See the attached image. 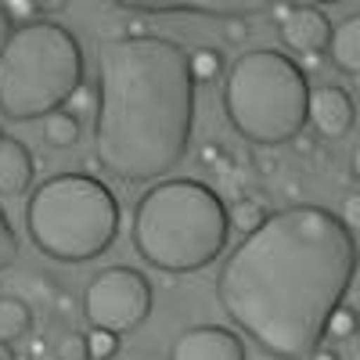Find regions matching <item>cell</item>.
Listing matches in <instances>:
<instances>
[{
  "label": "cell",
  "instance_id": "6da1fadb",
  "mask_svg": "<svg viewBox=\"0 0 360 360\" xmlns=\"http://www.w3.org/2000/svg\"><path fill=\"white\" fill-rule=\"evenodd\" d=\"M356 274V234L321 205H288L224 259V314L270 356L310 360Z\"/></svg>",
  "mask_w": 360,
  "mask_h": 360
},
{
  "label": "cell",
  "instance_id": "7a4b0ae2",
  "mask_svg": "<svg viewBox=\"0 0 360 360\" xmlns=\"http://www.w3.org/2000/svg\"><path fill=\"white\" fill-rule=\"evenodd\" d=\"M195 79L188 51L166 37H115L98 47L94 162L130 184L166 176L188 152Z\"/></svg>",
  "mask_w": 360,
  "mask_h": 360
},
{
  "label": "cell",
  "instance_id": "3957f363",
  "mask_svg": "<svg viewBox=\"0 0 360 360\" xmlns=\"http://www.w3.org/2000/svg\"><path fill=\"white\" fill-rule=\"evenodd\" d=\"M227 245V205L213 188L176 176L148 188L134 209V249L166 274L209 266Z\"/></svg>",
  "mask_w": 360,
  "mask_h": 360
},
{
  "label": "cell",
  "instance_id": "277c9868",
  "mask_svg": "<svg viewBox=\"0 0 360 360\" xmlns=\"http://www.w3.org/2000/svg\"><path fill=\"white\" fill-rule=\"evenodd\" d=\"M25 231L51 259H94L119 234V198L90 173H58L29 195Z\"/></svg>",
  "mask_w": 360,
  "mask_h": 360
},
{
  "label": "cell",
  "instance_id": "5b68a950",
  "mask_svg": "<svg viewBox=\"0 0 360 360\" xmlns=\"http://www.w3.org/2000/svg\"><path fill=\"white\" fill-rule=\"evenodd\" d=\"M83 83V51L58 22L22 25L0 44V112L8 119H44Z\"/></svg>",
  "mask_w": 360,
  "mask_h": 360
},
{
  "label": "cell",
  "instance_id": "8992f818",
  "mask_svg": "<svg viewBox=\"0 0 360 360\" xmlns=\"http://www.w3.org/2000/svg\"><path fill=\"white\" fill-rule=\"evenodd\" d=\"M310 83L281 51H249L224 79V112L252 144H281L307 130Z\"/></svg>",
  "mask_w": 360,
  "mask_h": 360
},
{
  "label": "cell",
  "instance_id": "52a82bcc",
  "mask_svg": "<svg viewBox=\"0 0 360 360\" xmlns=\"http://www.w3.org/2000/svg\"><path fill=\"white\" fill-rule=\"evenodd\" d=\"M83 314L101 332H134L152 314V285L134 266H108L83 292Z\"/></svg>",
  "mask_w": 360,
  "mask_h": 360
},
{
  "label": "cell",
  "instance_id": "ba28073f",
  "mask_svg": "<svg viewBox=\"0 0 360 360\" xmlns=\"http://www.w3.org/2000/svg\"><path fill=\"white\" fill-rule=\"evenodd\" d=\"M169 360H245V346L231 328L198 324L173 339Z\"/></svg>",
  "mask_w": 360,
  "mask_h": 360
},
{
  "label": "cell",
  "instance_id": "9c48e42d",
  "mask_svg": "<svg viewBox=\"0 0 360 360\" xmlns=\"http://www.w3.org/2000/svg\"><path fill=\"white\" fill-rule=\"evenodd\" d=\"M328 40H332V22L321 8L310 4H295L288 22L281 25V44H288L299 54H321Z\"/></svg>",
  "mask_w": 360,
  "mask_h": 360
},
{
  "label": "cell",
  "instance_id": "30bf717a",
  "mask_svg": "<svg viewBox=\"0 0 360 360\" xmlns=\"http://www.w3.org/2000/svg\"><path fill=\"white\" fill-rule=\"evenodd\" d=\"M353 98L346 94L342 86H321L317 94H310V105H307V119H314V127L321 137H346L349 127H353Z\"/></svg>",
  "mask_w": 360,
  "mask_h": 360
},
{
  "label": "cell",
  "instance_id": "8fae6325",
  "mask_svg": "<svg viewBox=\"0 0 360 360\" xmlns=\"http://www.w3.org/2000/svg\"><path fill=\"white\" fill-rule=\"evenodd\" d=\"M33 152L15 141V137H4L0 141V195H22L29 184H33Z\"/></svg>",
  "mask_w": 360,
  "mask_h": 360
},
{
  "label": "cell",
  "instance_id": "7c38bea8",
  "mask_svg": "<svg viewBox=\"0 0 360 360\" xmlns=\"http://www.w3.org/2000/svg\"><path fill=\"white\" fill-rule=\"evenodd\" d=\"M328 51L342 72H360V18H346L339 29H332Z\"/></svg>",
  "mask_w": 360,
  "mask_h": 360
},
{
  "label": "cell",
  "instance_id": "4fadbf2b",
  "mask_svg": "<svg viewBox=\"0 0 360 360\" xmlns=\"http://www.w3.org/2000/svg\"><path fill=\"white\" fill-rule=\"evenodd\" d=\"M29 332H33V310H29L22 299L4 295L0 299V342H15Z\"/></svg>",
  "mask_w": 360,
  "mask_h": 360
},
{
  "label": "cell",
  "instance_id": "5bb4252c",
  "mask_svg": "<svg viewBox=\"0 0 360 360\" xmlns=\"http://www.w3.org/2000/svg\"><path fill=\"white\" fill-rule=\"evenodd\" d=\"M123 11H202V15H231V18H242L245 11H252L256 4H144V0H119Z\"/></svg>",
  "mask_w": 360,
  "mask_h": 360
},
{
  "label": "cell",
  "instance_id": "9a60e30c",
  "mask_svg": "<svg viewBox=\"0 0 360 360\" xmlns=\"http://www.w3.org/2000/svg\"><path fill=\"white\" fill-rule=\"evenodd\" d=\"M79 134H83V127H79V119L72 112L58 108V112L44 115V141L51 148H76L79 144Z\"/></svg>",
  "mask_w": 360,
  "mask_h": 360
},
{
  "label": "cell",
  "instance_id": "2e32d148",
  "mask_svg": "<svg viewBox=\"0 0 360 360\" xmlns=\"http://www.w3.org/2000/svg\"><path fill=\"white\" fill-rule=\"evenodd\" d=\"M266 220V205H263V198H256V195H245V198H234L231 202V213H227V227H234L238 234H252L259 224Z\"/></svg>",
  "mask_w": 360,
  "mask_h": 360
},
{
  "label": "cell",
  "instance_id": "e0dca14e",
  "mask_svg": "<svg viewBox=\"0 0 360 360\" xmlns=\"http://www.w3.org/2000/svg\"><path fill=\"white\" fill-rule=\"evenodd\" d=\"M188 69H191L195 83H209L224 72V54L217 47H198V51L188 54Z\"/></svg>",
  "mask_w": 360,
  "mask_h": 360
},
{
  "label": "cell",
  "instance_id": "ac0fdd59",
  "mask_svg": "<svg viewBox=\"0 0 360 360\" xmlns=\"http://www.w3.org/2000/svg\"><path fill=\"white\" fill-rule=\"evenodd\" d=\"M324 335L335 339V342L356 339V310L346 307V303H339L332 314H328V321H324Z\"/></svg>",
  "mask_w": 360,
  "mask_h": 360
},
{
  "label": "cell",
  "instance_id": "d6986e66",
  "mask_svg": "<svg viewBox=\"0 0 360 360\" xmlns=\"http://www.w3.org/2000/svg\"><path fill=\"white\" fill-rule=\"evenodd\" d=\"M54 360H90V353H86V335H79V332L58 335V342H54Z\"/></svg>",
  "mask_w": 360,
  "mask_h": 360
},
{
  "label": "cell",
  "instance_id": "ffe728a7",
  "mask_svg": "<svg viewBox=\"0 0 360 360\" xmlns=\"http://www.w3.org/2000/svg\"><path fill=\"white\" fill-rule=\"evenodd\" d=\"M86 353H90V360H112L119 353V335L94 328V332L86 335Z\"/></svg>",
  "mask_w": 360,
  "mask_h": 360
},
{
  "label": "cell",
  "instance_id": "44dd1931",
  "mask_svg": "<svg viewBox=\"0 0 360 360\" xmlns=\"http://www.w3.org/2000/svg\"><path fill=\"white\" fill-rule=\"evenodd\" d=\"M15 259H18V238H15V227L4 213V205H0V270H8Z\"/></svg>",
  "mask_w": 360,
  "mask_h": 360
},
{
  "label": "cell",
  "instance_id": "7402d4cb",
  "mask_svg": "<svg viewBox=\"0 0 360 360\" xmlns=\"http://www.w3.org/2000/svg\"><path fill=\"white\" fill-rule=\"evenodd\" d=\"M198 162H202V166H209L213 173H220V176H227V173L234 169V155H231V152H224L220 144H202Z\"/></svg>",
  "mask_w": 360,
  "mask_h": 360
},
{
  "label": "cell",
  "instance_id": "603a6c76",
  "mask_svg": "<svg viewBox=\"0 0 360 360\" xmlns=\"http://www.w3.org/2000/svg\"><path fill=\"white\" fill-rule=\"evenodd\" d=\"M0 11H4L11 22L33 25V18L44 11V4H37V0H4V4H0Z\"/></svg>",
  "mask_w": 360,
  "mask_h": 360
},
{
  "label": "cell",
  "instance_id": "cb8c5ba5",
  "mask_svg": "<svg viewBox=\"0 0 360 360\" xmlns=\"http://www.w3.org/2000/svg\"><path fill=\"white\" fill-rule=\"evenodd\" d=\"M65 105H69L65 112H72V115L79 119V115H83V112H86L90 105H98V94H94V90H90V86H83V83H79V86L72 90V94H69V101H65Z\"/></svg>",
  "mask_w": 360,
  "mask_h": 360
},
{
  "label": "cell",
  "instance_id": "d4e9b609",
  "mask_svg": "<svg viewBox=\"0 0 360 360\" xmlns=\"http://www.w3.org/2000/svg\"><path fill=\"white\" fill-rule=\"evenodd\" d=\"M288 144H292V152H295V155H314V159H324V155H321V148H317V137H314L310 130H299Z\"/></svg>",
  "mask_w": 360,
  "mask_h": 360
},
{
  "label": "cell",
  "instance_id": "484cf974",
  "mask_svg": "<svg viewBox=\"0 0 360 360\" xmlns=\"http://www.w3.org/2000/svg\"><path fill=\"white\" fill-rule=\"evenodd\" d=\"M249 22L245 18H227V25H224V37H227V44H245L249 40Z\"/></svg>",
  "mask_w": 360,
  "mask_h": 360
},
{
  "label": "cell",
  "instance_id": "4316f807",
  "mask_svg": "<svg viewBox=\"0 0 360 360\" xmlns=\"http://www.w3.org/2000/svg\"><path fill=\"white\" fill-rule=\"evenodd\" d=\"M349 231H356V224H360V195L353 191L349 198H346V205H342V217H339Z\"/></svg>",
  "mask_w": 360,
  "mask_h": 360
},
{
  "label": "cell",
  "instance_id": "83f0119b",
  "mask_svg": "<svg viewBox=\"0 0 360 360\" xmlns=\"http://www.w3.org/2000/svg\"><path fill=\"white\" fill-rule=\"evenodd\" d=\"M249 162H252V169H256L259 176H270V173L278 169V159L270 155V152H252V155H249Z\"/></svg>",
  "mask_w": 360,
  "mask_h": 360
},
{
  "label": "cell",
  "instance_id": "f1b7e54d",
  "mask_svg": "<svg viewBox=\"0 0 360 360\" xmlns=\"http://www.w3.org/2000/svg\"><path fill=\"white\" fill-rule=\"evenodd\" d=\"M141 37H148V22L144 18H130L127 22V40H141Z\"/></svg>",
  "mask_w": 360,
  "mask_h": 360
},
{
  "label": "cell",
  "instance_id": "f546056e",
  "mask_svg": "<svg viewBox=\"0 0 360 360\" xmlns=\"http://www.w3.org/2000/svg\"><path fill=\"white\" fill-rule=\"evenodd\" d=\"M51 307H54V314H62V317H69V314H72V299H69L65 292H58Z\"/></svg>",
  "mask_w": 360,
  "mask_h": 360
},
{
  "label": "cell",
  "instance_id": "4dcf8cb0",
  "mask_svg": "<svg viewBox=\"0 0 360 360\" xmlns=\"http://www.w3.org/2000/svg\"><path fill=\"white\" fill-rule=\"evenodd\" d=\"M324 65V54H303V65H299V72H314V69H321Z\"/></svg>",
  "mask_w": 360,
  "mask_h": 360
},
{
  "label": "cell",
  "instance_id": "1f68e13d",
  "mask_svg": "<svg viewBox=\"0 0 360 360\" xmlns=\"http://www.w3.org/2000/svg\"><path fill=\"white\" fill-rule=\"evenodd\" d=\"M292 8H295V4H274V8H270V18H274L278 25H285L288 15H292Z\"/></svg>",
  "mask_w": 360,
  "mask_h": 360
},
{
  "label": "cell",
  "instance_id": "d6a6232c",
  "mask_svg": "<svg viewBox=\"0 0 360 360\" xmlns=\"http://www.w3.org/2000/svg\"><path fill=\"white\" fill-rule=\"evenodd\" d=\"M310 360H342L335 349H328V346H317L314 353H310Z\"/></svg>",
  "mask_w": 360,
  "mask_h": 360
},
{
  "label": "cell",
  "instance_id": "836d02e7",
  "mask_svg": "<svg viewBox=\"0 0 360 360\" xmlns=\"http://www.w3.org/2000/svg\"><path fill=\"white\" fill-rule=\"evenodd\" d=\"M11 33H15V29H11V18H8L4 11H0V44H4V40H8Z\"/></svg>",
  "mask_w": 360,
  "mask_h": 360
},
{
  "label": "cell",
  "instance_id": "e575fe53",
  "mask_svg": "<svg viewBox=\"0 0 360 360\" xmlns=\"http://www.w3.org/2000/svg\"><path fill=\"white\" fill-rule=\"evenodd\" d=\"M285 195H288L292 202H295L299 195H303V188H299V180H288V184H285Z\"/></svg>",
  "mask_w": 360,
  "mask_h": 360
},
{
  "label": "cell",
  "instance_id": "d590c367",
  "mask_svg": "<svg viewBox=\"0 0 360 360\" xmlns=\"http://www.w3.org/2000/svg\"><path fill=\"white\" fill-rule=\"evenodd\" d=\"M0 360H15V353H11L8 342H0Z\"/></svg>",
  "mask_w": 360,
  "mask_h": 360
},
{
  "label": "cell",
  "instance_id": "8d00e7d4",
  "mask_svg": "<svg viewBox=\"0 0 360 360\" xmlns=\"http://www.w3.org/2000/svg\"><path fill=\"white\" fill-rule=\"evenodd\" d=\"M176 285V274H162V288H173Z\"/></svg>",
  "mask_w": 360,
  "mask_h": 360
},
{
  "label": "cell",
  "instance_id": "74e56055",
  "mask_svg": "<svg viewBox=\"0 0 360 360\" xmlns=\"http://www.w3.org/2000/svg\"><path fill=\"white\" fill-rule=\"evenodd\" d=\"M0 141H4V130H0Z\"/></svg>",
  "mask_w": 360,
  "mask_h": 360
}]
</instances>
